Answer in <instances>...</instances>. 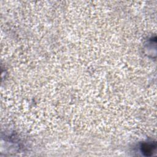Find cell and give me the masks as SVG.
I'll list each match as a JSON object with an SVG mask.
<instances>
[{
	"label": "cell",
	"instance_id": "1",
	"mask_svg": "<svg viewBox=\"0 0 157 157\" xmlns=\"http://www.w3.org/2000/svg\"><path fill=\"white\" fill-rule=\"evenodd\" d=\"M156 147V142H145L140 146L141 152L145 156H151L155 151Z\"/></svg>",
	"mask_w": 157,
	"mask_h": 157
}]
</instances>
